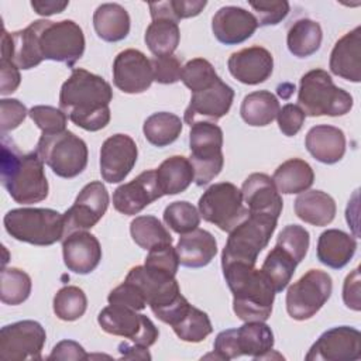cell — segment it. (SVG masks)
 I'll use <instances>...</instances> for the list:
<instances>
[{"label": "cell", "instance_id": "cell-1", "mask_svg": "<svg viewBox=\"0 0 361 361\" xmlns=\"http://www.w3.org/2000/svg\"><path fill=\"white\" fill-rule=\"evenodd\" d=\"M113 90L107 80L86 69L75 68L59 92V109L78 127L99 131L110 121Z\"/></svg>", "mask_w": 361, "mask_h": 361}, {"label": "cell", "instance_id": "cell-2", "mask_svg": "<svg viewBox=\"0 0 361 361\" xmlns=\"http://www.w3.org/2000/svg\"><path fill=\"white\" fill-rule=\"evenodd\" d=\"M0 178L3 188L16 203H38L48 196L49 186L38 154L21 152L6 134H1Z\"/></svg>", "mask_w": 361, "mask_h": 361}, {"label": "cell", "instance_id": "cell-3", "mask_svg": "<svg viewBox=\"0 0 361 361\" xmlns=\"http://www.w3.org/2000/svg\"><path fill=\"white\" fill-rule=\"evenodd\" d=\"M233 293V310L243 322H265L271 316L275 289L261 269L245 264L221 267Z\"/></svg>", "mask_w": 361, "mask_h": 361}, {"label": "cell", "instance_id": "cell-4", "mask_svg": "<svg viewBox=\"0 0 361 361\" xmlns=\"http://www.w3.org/2000/svg\"><path fill=\"white\" fill-rule=\"evenodd\" d=\"M298 106L306 116H344L353 109V96L336 86L324 69H312L300 78Z\"/></svg>", "mask_w": 361, "mask_h": 361}, {"label": "cell", "instance_id": "cell-5", "mask_svg": "<svg viewBox=\"0 0 361 361\" xmlns=\"http://www.w3.org/2000/svg\"><path fill=\"white\" fill-rule=\"evenodd\" d=\"M278 219L267 214H251L230 233L221 252V267L245 264L255 267L259 252L268 245Z\"/></svg>", "mask_w": 361, "mask_h": 361}, {"label": "cell", "instance_id": "cell-6", "mask_svg": "<svg viewBox=\"0 0 361 361\" xmlns=\"http://www.w3.org/2000/svg\"><path fill=\"white\" fill-rule=\"evenodd\" d=\"M3 224L13 238L32 245H52L63 238V214L54 209H13Z\"/></svg>", "mask_w": 361, "mask_h": 361}, {"label": "cell", "instance_id": "cell-7", "mask_svg": "<svg viewBox=\"0 0 361 361\" xmlns=\"http://www.w3.org/2000/svg\"><path fill=\"white\" fill-rule=\"evenodd\" d=\"M35 152L56 176L75 178L87 165L86 142L69 130L56 134H41Z\"/></svg>", "mask_w": 361, "mask_h": 361}, {"label": "cell", "instance_id": "cell-8", "mask_svg": "<svg viewBox=\"0 0 361 361\" xmlns=\"http://www.w3.org/2000/svg\"><path fill=\"white\" fill-rule=\"evenodd\" d=\"M221 147L223 131L216 123L196 121L190 126L189 161L193 166L197 186L207 185L221 172L224 164Z\"/></svg>", "mask_w": 361, "mask_h": 361}, {"label": "cell", "instance_id": "cell-9", "mask_svg": "<svg viewBox=\"0 0 361 361\" xmlns=\"http://www.w3.org/2000/svg\"><path fill=\"white\" fill-rule=\"evenodd\" d=\"M38 48L42 61L49 59L73 66L85 52V35L79 24L72 20H41Z\"/></svg>", "mask_w": 361, "mask_h": 361}, {"label": "cell", "instance_id": "cell-10", "mask_svg": "<svg viewBox=\"0 0 361 361\" xmlns=\"http://www.w3.org/2000/svg\"><path fill=\"white\" fill-rule=\"evenodd\" d=\"M199 213L203 220L230 233L247 216L241 190L230 182H219L209 186L199 199Z\"/></svg>", "mask_w": 361, "mask_h": 361}, {"label": "cell", "instance_id": "cell-11", "mask_svg": "<svg viewBox=\"0 0 361 361\" xmlns=\"http://www.w3.org/2000/svg\"><path fill=\"white\" fill-rule=\"evenodd\" d=\"M333 290L331 276L320 269H309L286 292V310L295 320L313 317L330 299Z\"/></svg>", "mask_w": 361, "mask_h": 361}, {"label": "cell", "instance_id": "cell-12", "mask_svg": "<svg viewBox=\"0 0 361 361\" xmlns=\"http://www.w3.org/2000/svg\"><path fill=\"white\" fill-rule=\"evenodd\" d=\"M137 312L123 305L109 303L100 310L97 323L109 334L126 337L138 345L151 347L157 341L159 331L149 317Z\"/></svg>", "mask_w": 361, "mask_h": 361}, {"label": "cell", "instance_id": "cell-13", "mask_svg": "<svg viewBox=\"0 0 361 361\" xmlns=\"http://www.w3.org/2000/svg\"><path fill=\"white\" fill-rule=\"evenodd\" d=\"M45 329L35 320H20L0 330V360H41L45 344Z\"/></svg>", "mask_w": 361, "mask_h": 361}, {"label": "cell", "instance_id": "cell-14", "mask_svg": "<svg viewBox=\"0 0 361 361\" xmlns=\"http://www.w3.org/2000/svg\"><path fill=\"white\" fill-rule=\"evenodd\" d=\"M109 202V192L100 180H93L83 186L75 203L63 213V237L96 226L104 216Z\"/></svg>", "mask_w": 361, "mask_h": 361}, {"label": "cell", "instance_id": "cell-15", "mask_svg": "<svg viewBox=\"0 0 361 361\" xmlns=\"http://www.w3.org/2000/svg\"><path fill=\"white\" fill-rule=\"evenodd\" d=\"M307 361H357L361 358V333L350 326L326 330L310 347Z\"/></svg>", "mask_w": 361, "mask_h": 361}, {"label": "cell", "instance_id": "cell-16", "mask_svg": "<svg viewBox=\"0 0 361 361\" xmlns=\"http://www.w3.org/2000/svg\"><path fill=\"white\" fill-rule=\"evenodd\" d=\"M114 86L128 94L142 93L154 82L151 59L138 49H124L113 62Z\"/></svg>", "mask_w": 361, "mask_h": 361}, {"label": "cell", "instance_id": "cell-17", "mask_svg": "<svg viewBox=\"0 0 361 361\" xmlns=\"http://www.w3.org/2000/svg\"><path fill=\"white\" fill-rule=\"evenodd\" d=\"M233 99V87L219 79L210 87L192 93L189 106L183 113V120L189 126L196 121L216 123L228 113Z\"/></svg>", "mask_w": 361, "mask_h": 361}, {"label": "cell", "instance_id": "cell-18", "mask_svg": "<svg viewBox=\"0 0 361 361\" xmlns=\"http://www.w3.org/2000/svg\"><path fill=\"white\" fill-rule=\"evenodd\" d=\"M135 141L127 134L109 137L100 148V173L107 183H118L127 178L137 162Z\"/></svg>", "mask_w": 361, "mask_h": 361}, {"label": "cell", "instance_id": "cell-19", "mask_svg": "<svg viewBox=\"0 0 361 361\" xmlns=\"http://www.w3.org/2000/svg\"><path fill=\"white\" fill-rule=\"evenodd\" d=\"M162 196L155 169H148L113 192V206L121 214L134 216Z\"/></svg>", "mask_w": 361, "mask_h": 361}, {"label": "cell", "instance_id": "cell-20", "mask_svg": "<svg viewBox=\"0 0 361 361\" xmlns=\"http://www.w3.org/2000/svg\"><path fill=\"white\" fill-rule=\"evenodd\" d=\"M41 20L32 21L28 27L8 34L1 32V58L11 61L18 69H31L42 62L38 48Z\"/></svg>", "mask_w": 361, "mask_h": 361}, {"label": "cell", "instance_id": "cell-21", "mask_svg": "<svg viewBox=\"0 0 361 361\" xmlns=\"http://www.w3.org/2000/svg\"><path fill=\"white\" fill-rule=\"evenodd\" d=\"M257 28L255 16L237 6H224L212 18V31L216 39L224 45H238L247 41Z\"/></svg>", "mask_w": 361, "mask_h": 361}, {"label": "cell", "instance_id": "cell-22", "mask_svg": "<svg viewBox=\"0 0 361 361\" xmlns=\"http://www.w3.org/2000/svg\"><path fill=\"white\" fill-rule=\"evenodd\" d=\"M228 71L234 79L244 85H259L274 71L272 54L259 45L233 52L227 61Z\"/></svg>", "mask_w": 361, "mask_h": 361}, {"label": "cell", "instance_id": "cell-23", "mask_svg": "<svg viewBox=\"0 0 361 361\" xmlns=\"http://www.w3.org/2000/svg\"><path fill=\"white\" fill-rule=\"evenodd\" d=\"M241 193L248 213L267 214L279 219L283 200L271 176L261 172L251 173L243 182Z\"/></svg>", "mask_w": 361, "mask_h": 361}, {"label": "cell", "instance_id": "cell-24", "mask_svg": "<svg viewBox=\"0 0 361 361\" xmlns=\"http://www.w3.org/2000/svg\"><path fill=\"white\" fill-rule=\"evenodd\" d=\"M63 262L69 271L79 275L90 274L102 259L99 240L87 230L75 231L62 240Z\"/></svg>", "mask_w": 361, "mask_h": 361}, {"label": "cell", "instance_id": "cell-25", "mask_svg": "<svg viewBox=\"0 0 361 361\" xmlns=\"http://www.w3.org/2000/svg\"><path fill=\"white\" fill-rule=\"evenodd\" d=\"M331 73L345 80H361V27L344 34L333 47L329 62Z\"/></svg>", "mask_w": 361, "mask_h": 361}, {"label": "cell", "instance_id": "cell-26", "mask_svg": "<svg viewBox=\"0 0 361 361\" xmlns=\"http://www.w3.org/2000/svg\"><path fill=\"white\" fill-rule=\"evenodd\" d=\"M305 145L314 159L331 165L345 154V135L338 127L319 124L307 131Z\"/></svg>", "mask_w": 361, "mask_h": 361}, {"label": "cell", "instance_id": "cell-27", "mask_svg": "<svg viewBox=\"0 0 361 361\" xmlns=\"http://www.w3.org/2000/svg\"><path fill=\"white\" fill-rule=\"evenodd\" d=\"M175 250L182 267L202 268L216 257L217 241L212 233L197 227L190 233L182 234Z\"/></svg>", "mask_w": 361, "mask_h": 361}, {"label": "cell", "instance_id": "cell-28", "mask_svg": "<svg viewBox=\"0 0 361 361\" xmlns=\"http://www.w3.org/2000/svg\"><path fill=\"white\" fill-rule=\"evenodd\" d=\"M357 250V241L348 233L338 228H329L319 235L317 240V259L331 268L341 269L344 268Z\"/></svg>", "mask_w": 361, "mask_h": 361}, {"label": "cell", "instance_id": "cell-29", "mask_svg": "<svg viewBox=\"0 0 361 361\" xmlns=\"http://www.w3.org/2000/svg\"><path fill=\"white\" fill-rule=\"evenodd\" d=\"M296 216L312 226L323 227L330 224L336 217V202L323 190H305L293 203Z\"/></svg>", "mask_w": 361, "mask_h": 361}, {"label": "cell", "instance_id": "cell-30", "mask_svg": "<svg viewBox=\"0 0 361 361\" xmlns=\"http://www.w3.org/2000/svg\"><path fill=\"white\" fill-rule=\"evenodd\" d=\"M93 27L103 41L118 42L130 32V16L117 3H103L93 14Z\"/></svg>", "mask_w": 361, "mask_h": 361}, {"label": "cell", "instance_id": "cell-31", "mask_svg": "<svg viewBox=\"0 0 361 361\" xmlns=\"http://www.w3.org/2000/svg\"><path fill=\"white\" fill-rule=\"evenodd\" d=\"M157 182L162 195H178L185 192L195 180V171L190 161L182 155L166 158L155 169Z\"/></svg>", "mask_w": 361, "mask_h": 361}, {"label": "cell", "instance_id": "cell-32", "mask_svg": "<svg viewBox=\"0 0 361 361\" xmlns=\"http://www.w3.org/2000/svg\"><path fill=\"white\" fill-rule=\"evenodd\" d=\"M237 341L241 355L254 360L269 358L275 343L271 327L264 322H244L237 329Z\"/></svg>", "mask_w": 361, "mask_h": 361}, {"label": "cell", "instance_id": "cell-33", "mask_svg": "<svg viewBox=\"0 0 361 361\" xmlns=\"http://www.w3.org/2000/svg\"><path fill=\"white\" fill-rule=\"evenodd\" d=\"M272 180L281 193H302L313 185L314 172L306 161L290 158L275 169Z\"/></svg>", "mask_w": 361, "mask_h": 361}, {"label": "cell", "instance_id": "cell-34", "mask_svg": "<svg viewBox=\"0 0 361 361\" xmlns=\"http://www.w3.org/2000/svg\"><path fill=\"white\" fill-rule=\"evenodd\" d=\"M281 106L276 96L268 90H257L248 93L241 103V118L252 127H265L271 124L279 111Z\"/></svg>", "mask_w": 361, "mask_h": 361}, {"label": "cell", "instance_id": "cell-35", "mask_svg": "<svg viewBox=\"0 0 361 361\" xmlns=\"http://www.w3.org/2000/svg\"><path fill=\"white\" fill-rule=\"evenodd\" d=\"M323 32L317 21L300 18L295 21L286 35L289 52L298 58H307L316 54L322 45Z\"/></svg>", "mask_w": 361, "mask_h": 361}, {"label": "cell", "instance_id": "cell-36", "mask_svg": "<svg viewBox=\"0 0 361 361\" xmlns=\"http://www.w3.org/2000/svg\"><path fill=\"white\" fill-rule=\"evenodd\" d=\"M179 25L169 18H154L144 35V41L154 56L172 55L179 45Z\"/></svg>", "mask_w": 361, "mask_h": 361}, {"label": "cell", "instance_id": "cell-37", "mask_svg": "<svg viewBox=\"0 0 361 361\" xmlns=\"http://www.w3.org/2000/svg\"><path fill=\"white\" fill-rule=\"evenodd\" d=\"M142 131L149 144L162 148L178 140L182 133V121L173 113L158 111L147 117Z\"/></svg>", "mask_w": 361, "mask_h": 361}, {"label": "cell", "instance_id": "cell-38", "mask_svg": "<svg viewBox=\"0 0 361 361\" xmlns=\"http://www.w3.org/2000/svg\"><path fill=\"white\" fill-rule=\"evenodd\" d=\"M130 234L133 241L144 248L172 244V235L155 216H138L130 223Z\"/></svg>", "mask_w": 361, "mask_h": 361}, {"label": "cell", "instance_id": "cell-39", "mask_svg": "<svg viewBox=\"0 0 361 361\" xmlns=\"http://www.w3.org/2000/svg\"><path fill=\"white\" fill-rule=\"evenodd\" d=\"M298 262L283 248L275 244V247L265 257L261 271L271 281L275 292L283 290L290 282Z\"/></svg>", "mask_w": 361, "mask_h": 361}, {"label": "cell", "instance_id": "cell-40", "mask_svg": "<svg viewBox=\"0 0 361 361\" xmlns=\"http://www.w3.org/2000/svg\"><path fill=\"white\" fill-rule=\"evenodd\" d=\"M171 327L182 341L188 343H200L213 331L207 313L192 305Z\"/></svg>", "mask_w": 361, "mask_h": 361}, {"label": "cell", "instance_id": "cell-41", "mask_svg": "<svg viewBox=\"0 0 361 361\" xmlns=\"http://www.w3.org/2000/svg\"><path fill=\"white\" fill-rule=\"evenodd\" d=\"M31 278L27 272L3 267L0 282V299L3 303L16 306L25 302L31 293Z\"/></svg>", "mask_w": 361, "mask_h": 361}, {"label": "cell", "instance_id": "cell-42", "mask_svg": "<svg viewBox=\"0 0 361 361\" xmlns=\"http://www.w3.org/2000/svg\"><path fill=\"white\" fill-rule=\"evenodd\" d=\"M87 307V298L85 292L73 285L61 288L54 296V313L63 322H73L80 319Z\"/></svg>", "mask_w": 361, "mask_h": 361}, {"label": "cell", "instance_id": "cell-43", "mask_svg": "<svg viewBox=\"0 0 361 361\" xmlns=\"http://www.w3.org/2000/svg\"><path fill=\"white\" fill-rule=\"evenodd\" d=\"M206 0H166L149 3L151 18H169L179 23L182 18L196 17L206 7Z\"/></svg>", "mask_w": 361, "mask_h": 361}, {"label": "cell", "instance_id": "cell-44", "mask_svg": "<svg viewBox=\"0 0 361 361\" xmlns=\"http://www.w3.org/2000/svg\"><path fill=\"white\" fill-rule=\"evenodd\" d=\"M164 221L172 231L182 235L197 228L200 223V213L192 203L178 200L165 207Z\"/></svg>", "mask_w": 361, "mask_h": 361}, {"label": "cell", "instance_id": "cell-45", "mask_svg": "<svg viewBox=\"0 0 361 361\" xmlns=\"http://www.w3.org/2000/svg\"><path fill=\"white\" fill-rule=\"evenodd\" d=\"M219 79H220V76L217 75L216 69L207 59L195 58V59L188 61L182 66L180 80L183 82V85L188 89H190L192 93L210 87Z\"/></svg>", "mask_w": 361, "mask_h": 361}, {"label": "cell", "instance_id": "cell-46", "mask_svg": "<svg viewBox=\"0 0 361 361\" xmlns=\"http://www.w3.org/2000/svg\"><path fill=\"white\" fill-rule=\"evenodd\" d=\"M310 244L309 231L299 224H288L282 228L276 238V245L289 252L299 264L307 254Z\"/></svg>", "mask_w": 361, "mask_h": 361}, {"label": "cell", "instance_id": "cell-47", "mask_svg": "<svg viewBox=\"0 0 361 361\" xmlns=\"http://www.w3.org/2000/svg\"><path fill=\"white\" fill-rule=\"evenodd\" d=\"M28 116L42 131V134H56L66 130L68 116L52 106H34L28 110Z\"/></svg>", "mask_w": 361, "mask_h": 361}, {"label": "cell", "instance_id": "cell-48", "mask_svg": "<svg viewBox=\"0 0 361 361\" xmlns=\"http://www.w3.org/2000/svg\"><path fill=\"white\" fill-rule=\"evenodd\" d=\"M144 267L175 276L179 267V258L175 247H172V244H165L151 248L145 258Z\"/></svg>", "mask_w": 361, "mask_h": 361}, {"label": "cell", "instance_id": "cell-49", "mask_svg": "<svg viewBox=\"0 0 361 361\" xmlns=\"http://www.w3.org/2000/svg\"><path fill=\"white\" fill-rule=\"evenodd\" d=\"M251 8L257 14L258 25H276L289 13V3L285 0L271 1H250Z\"/></svg>", "mask_w": 361, "mask_h": 361}, {"label": "cell", "instance_id": "cell-50", "mask_svg": "<svg viewBox=\"0 0 361 361\" xmlns=\"http://www.w3.org/2000/svg\"><path fill=\"white\" fill-rule=\"evenodd\" d=\"M107 300L109 303L123 305L134 310H142L147 306V299L141 292V289L135 283L127 279H124L121 285H118L109 293Z\"/></svg>", "mask_w": 361, "mask_h": 361}, {"label": "cell", "instance_id": "cell-51", "mask_svg": "<svg viewBox=\"0 0 361 361\" xmlns=\"http://www.w3.org/2000/svg\"><path fill=\"white\" fill-rule=\"evenodd\" d=\"M152 78L155 82L162 85H171L180 80L182 65L179 59L173 55L154 56L151 59Z\"/></svg>", "mask_w": 361, "mask_h": 361}, {"label": "cell", "instance_id": "cell-52", "mask_svg": "<svg viewBox=\"0 0 361 361\" xmlns=\"http://www.w3.org/2000/svg\"><path fill=\"white\" fill-rule=\"evenodd\" d=\"M0 128L1 134L17 128L28 114L27 107L17 99H1L0 100Z\"/></svg>", "mask_w": 361, "mask_h": 361}, {"label": "cell", "instance_id": "cell-53", "mask_svg": "<svg viewBox=\"0 0 361 361\" xmlns=\"http://www.w3.org/2000/svg\"><path fill=\"white\" fill-rule=\"evenodd\" d=\"M306 114L298 104L288 103L282 109H279L276 120H278V127L279 130L286 135V137H293L299 133L305 123Z\"/></svg>", "mask_w": 361, "mask_h": 361}, {"label": "cell", "instance_id": "cell-54", "mask_svg": "<svg viewBox=\"0 0 361 361\" xmlns=\"http://www.w3.org/2000/svg\"><path fill=\"white\" fill-rule=\"evenodd\" d=\"M213 354L214 358L217 360H233L237 357H241L240 348H238V341H237V329H227L220 331L216 336L214 344H213ZM204 355V357H209Z\"/></svg>", "mask_w": 361, "mask_h": 361}, {"label": "cell", "instance_id": "cell-55", "mask_svg": "<svg viewBox=\"0 0 361 361\" xmlns=\"http://www.w3.org/2000/svg\"><path fill=\"white\" fill-rule=\"evenodd\" d=\"M20 72L18 68L8 59L1 58L0 61V93L3 96L11 94L20 86Z\"/></svg>", "mask_w": 361, "mask_h": 361}, {"label": "cell", "instance_id": "cell-56", "mask_svg": "<svg viewBox=\"0 0 361 361\" xmlns=\"http://www.w3.org/2000/svg\"><path fill=\"white\" fill-rule=\"evenodd\" d=\"M343 300L344 305L358 312L361 309V300H360V269L355 268L353 272H350L343 285Z\"/></svg>", "mask_w": 361, "mask_h": 361}, {"label": "cell", "instance_id": "cell-57", "mask_svg": "<svg viewBox=\"0 0 361 361\" xmlns=\"http://www.w3.org/2000/svg\"><path fill=\"white\" fill-rule=\"evenodd\" d=\"M89 355L86 354L85 348L73 341V340H62L59 341L48 355V360H87Z\"/></svg>", "mask_w": 361, "mask_h": 361}, {"label": "cell", "instance_id": "cell-58", "mask_svg": "<svg viewBox=\"0 0 361 361\" xmlns=\"http://www.w3.org/2000/svg\"><path fill=\"white\" fill-rule=\"evenodd\" d=\"M69 1H61V0H32L31 1V7L34 8V11L39 16H52V14H58L62 13L66 7H68Z\"/></svg>", "mask_w": 361, "mask_h": 361}, {"label": "cell", "instance_id": "cell-59", "mask_svg": "<svg viewBox=\"0 0 361 361\" xmlns=\"http://www.w3.org/2000/svg\"><path fill=\"white\" fill-rule=\"evenodd\" d=\"M118 351L121 354V358L124 360H151V354L148 353V347L144 345H130L128 343H120Z\"/></svg>", "mask_w": 361, "mask_h": 361}]
</instances>
